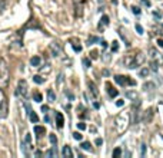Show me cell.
Wrapping results in <instances>:
<instances>
[{
  "instance_id": "6da1fadb",
  "label": "cell",
  "mask_w": 163,
  "mask_h": 158,
  "mask_svg": "<svg viewBox=\"0 0 163 158\" xmlns=\"http://www.w3.org/2000/svg\"><path fill=\"white\" fill-rule=\"evenodd\" d=\"M145 62V55L142 53V52H137V53H134V55H127L124 56L123 59V65L129 69H134V68L140 66L142 63Z\"/></svg>"
},
{
  "instance_id": "7a4b0ae2",
  "label": "cell",
  "mask_w": 163,
  "mask_h": 158,
  "mask_svg": "<svg viewBox=\"0 0 163 158\" xmlns=\"http://www.w3.org/2000/svg\"><path fill=\"white\" fill-rule=\"evenodd\" d=\"M9 78H10L9 65L3 58H0V88H6L7 86Z\"/></svg>"
},
{
  "instance_id": "3957f363",
  "label": "cell",
  "mask_w": 163,
  "mask_h": 158,
  "mask_svg": "<svg viewBox=\"0 0 163 158\" xmlns=\"http://www.w3.org/2000/svg\"><path fill=\"white\" fill-rule=\"evenodd\" d=\"M33 150V145H32V135L30 134H26L24 138L22 141V151L26 157H30V151Z\"/></svg>"
},
{
  "instance_id": "277c9868",
  "label": "cell",
  "mask_w": 163,
  "mask_h": 158,
  "mask_svg": "<svg viewBox=\"0 0 163 158\" xmlns=\"http://www.w3.org/2000/svg\"><path fill=\"white\" fill-rule=\"evenodd\" d=\"M115 81H116V83H119L120 86H126V85L134 86V85H136V81H133V79H130V78H127V76H123V75H116V76H115Z\"/></svg>"
},
{
  "instance_id": "5b68a950",
  "label": "cell",
  "mask_w": 163,
  "mask_h": 158,
  "mask_svg": "<svg viewBox=\"0 0 163 158\" xmlns=\"http://www.w3.org/2000/svg\"><path fill=\"white\" fill-rule=\"evenodd\" d=\"M16 95H17V96H23V98L27 96V82H26L24 79L19 81L17 88H16Z\"/></svg>"
},
{
  "instance_id": "8992f818",
  "label": "cell",
  "mask_w": 163,
  "mask_h": 158,
  "mask_svg": "<svg viewBox=\"0 0 163 158\" xmlns=\"http://www.w3.org/2000/svg\"><path fill=\"white\" fill-rule=\"evenodd\" d=\"M86 3V0H73V4H74V15L76 17H82L83 15V4Z\"/></svg>"
},
{
  "instance_id": "52a82bcc",
  "label": "cell",
  "mask_w": 163,
  "mask_h": 158,
  "mask_svg": "<svg viewBox=\"0 0 163 158\" xmlns=\"http://www.w3.org/2000/svg\"><path fill=\"white\" fill-rule=\"evenodd\" d=\"M153 114H155L153 108H149V109H146V112H143V115L140 117L142 122H145V124H149V122L153 119Z\"/></svg>"
},
{
  "instance_id": "ba28073f",
  "label": "cell",
  "mask_w": 163,
  "mask_h": 158,
  "mask_svg": "<svg viewBox=\"0 0 163 158\" xmlns=\"http://www.w3.org/2000/svg\"><path fill=\"white\" fill-rule=\"evenodd\" d=\"M7 112H9V107H7V99H3L0 102V119L7 117Z\"/></svg>"
},
{
  "instance_id": "9c48e42d",
  "label": "cell",
  "mask_w": 163,
  "mask_h": 158,
  "mask_svg": "<svg viewBox=\"0 0 163 158\" xmlns=\"http://www.w3.org/2000/svg\"><path fill=\"white\" fill-rule=\"evenodd\" d=\"M50 50H52V55L53 56H59L60 53H62V48H60V45H59L57 42L50 43Z\"/></svg>"
},
{
  "instance_id": "30bf717a",
  "label": "cell",
  "mask_w": 163,
  "mask_h": 158,
  "mask_svg": "<svg viewBox=\"0 0 163 158\" xmlns=\"http://www.w3.org/2000/svg\"><path fill=\"white\" fill-rule=\"evenodd\" d=\"M106 91H107V93H109V96H110V98H116V96L119 95V91H117V89H115L110 83H106Z\"/></svg>"
},
{
  "instance_id": "8fae6325",
  "label": "cell",
  "mask_w": 163,
  "mask_h": 158,
  "mask_svg": "<svg viewBox=\"0 0 163 158\" xmlns=\"http://www.w3.org/2000/svg\"><path fill=\"white\" fill-rule=\"evenodd\" d=\"M56 125H57V128H63V125H65V117L62 112H56Z\"/></svg>"
},
{
  "instance_id": "7c38bea8",
  "label": "cell",
  "mask_w": 163,
  "mask_h": 158,
  "mask_svg": "<svg viewBox=\"0 0 163 158\" xmlns=\"http://www.w3.org/2000/svg\"><path fill=\"white\" fill-rule=\"evenodd\" d=\"M109 23H110V19H109V16L107 15H103L102 16V20H100V23H99V30H103V26H107Z\"/></svg>"
},
{
  "instance_id": "4fadbf2b",
  "label": "cell",
  "mask_w": 163,
  "mask_h": 158,
  "mask_svg": "<svg viewBox=\"0 0 163 158\" xmlns=\"http://www.w3.org/2000/svg\"><path fill=\"white\" fill-rule=\"evenodd\" d=\"M34 134H36L37 138H42V136L46 134V128H44V127H39V125H36V127H34Z\"/></svg>"
},
{
  "instance_id": "5bb4252c",
  "label": "cell",
  "mask_w": 163,
  "mask_h": 158,
  "mask_svg": "<svg viewBox=\"0 0 163 158\" xmlns=\"http://www.w3.org/2000/svg\"><path fill=\"white\" fill-rule=\"evenodd\" d=\"M62 155H63V157H66V158H70V157H73V151L70 150V147H69V145H66V147H63Z\"/></svg>"
},
{
  "instance_id": "9a60e30c",
  "label": "cell",
  "mask_w": 163,
  "mask_h": 158,
  "mask_svg": "<svg viewBox=\"0 0 163 158\" xmlns=\"http://www.w3.org/2000/svg\"><path fill=\"white\" fill-rule=\"evenodd\" d=\"M40 63H42V59L39 58V56H33L32 59H30V65L32 66H40Z\"/></svg>"
},
{
  "instance_id": "2e32d148",
  "label": "cell",
  "mask_w": 163,
  "mask_h": 158,
  "mask_svg": "<svg viewBox=\"0 0 163 158\" xmlns=\"http://www.w3.org/2000/svg\"><path fill=\"white\" fill-rule=\"evenodd\" d=\"M27 114H29V119H30L32 122H34V124H36V122L39 121V117H37V114L34 112V111H32V109H30L29 112H27Z\"/></svg>"
},
{
  "instance_id": "e0dca14e",
  "label": "cell",
  "mask_w": 163,
  "mask_h": 158,
  "mask_svg": "<svg viewBox=\"0 0 163 158\" xmlns=\"http://www.w3.org/2000/svg\"><path fill=\"white\" fill-rule=\"evenodd\" d=\"M80 148H82V150H86V151H93V148H92V144L90 142H82L80 144Z\"/></svg>"
},
{
  "instance_id": "ac0fdd59",
  "label": "cell",
  "mask_w": 163,
  "mask_h": 158,
  "mask_svg": "<svg viewBox=\"0 0 163 158\" xmlns=\"http://www.w3.org/2000/svg\"><path fill=\"white\" fill-rule=\"evenodd\" d=\"M87 85H89V88H90L92 95H93V96H97V88L94 86V83H93V82H89Z\"/></svg>"
},
{
  "instance_id": "d6986e66",
  "label": "cell",
  "mask_w": 163,
  "mask_h": 158,
  "mask_svg": "<svg viewBox=\"0 0 163 158\" xmlns=\"http://www.w3.org/2000/svg\"><path fill=\"white\" fill-rule=\"evenodd\" d=\"M47 98H49V102H54V101H56V95H54V92L52 91V89L47 91Z\"/></svg>"
},
{
  "instance_id": "ffe728a7",
  "label": "cell",
  "mask_w": 163,
  "mask_h": 158,
  "mask_svg": "<svg viewBox=\"0 0 163 158\" xmlns=\"http://www.w3.org/2000/svg\"><path fill=\"white\" fill-rule=\"evenodd\" d=\"M56 154H57V151H56V147H53L52 150H49V151H46V152H44V155H46V157H54Z\"/></svg>"
},
{
  "instance_id": "44dd1931",
  "label": "cell",
  "mask_w": 163,
  "mask_h": 158,
  "mask_svg": "<svg viewBox=\"0 0 163 158\" xmlns=\"http://www.w3.org/2000/svg\"><path fill=\"white\" fill-rule=\"evenodd\" d=\"M113 158H119L120 155H122V148L120 147H117V148H115V151H113Z\"/></svg>"
},
{
  "instance_id": "7402d4cb",
  "label": "cell",
  "mask_w": 163,
  "mask_h": 158,
  "mask_svg": "<svg viewBox=\"0 0 163 158\" xmlns=\"http://www.w3.org/2000/svg\"><path fill=\"white\" fill-rule=\"evenodd\" d=\"M33 81L36 82V83H43V82H44V78H42L40 75H34V76H33Z\"/></svg>"
},
{
  "instance_id": "603a6c76",
  "label": "cell",
  "mask_w": 163,
  "mask_h": 158,
  "mask_svg": "<svg viewBox=\"0 0 163 158\" xmlns=\"http://www.w3.org/2000/svg\"><path fill=\"white\" fill-rule=\"evenodd\" d=\"M99 40H100V39H99V37H96V36H90V37H89V40H87V45H89V46H90V45L96 43V42H99Z\"/></svg>"
},
{
  "instance_id": "cb8c5ba5",
  "label": "cell",
  "mask_w": 163,
  "mask_h": 158,
  "mask_svg": "<svg viewBox=\"0 0 163 158\" xmlns=\"http://www.w3.org/2000/svg\"><path fill=\"white\" fill-rule=\"evenodd\" d=\"M152 88H155V83H152V82H149V83L143 85V89H145V91H150Z\"/></svg>"
},
{
  "instance_id": "d4e9b609",
  "label": "cell",
  "mask_w": 163,
  "mask_h": 158,
  "mask_svg": "<svg viewBox=\"0 0 163 158\" xmlns=\"http://www.w3.org/2000/svg\"><path fill=\"white\" fill-rule=\"evenodd\" d=\"M149 72H150V70H149L147 68H143V69H142L140 72H139V75H140V76H143V78H145V76H147V75H149Z\"/></svg>"
},
{
  "instance_id": "484cf974",
  "label": "cell",
  "mask_w": 163,
  "mask_h": 158,
  "mask_svg": "<svg viewBox=\"0 0 163 158\" xmlns=\"http://www.w3.org/2000/svg\"><path fill=\"white\" fill-rule=\"evenodd\" d=\"M33 98H34V101H36V102H42V99H43V98H42V95H40L39 92L33 93Z\"/></svg>"
},
{
  "instance_id": "4316f807",
  "label": "cell",
  "mask_w": 163,
  "mask_h": 158,
  "mask_svg": "<svg viewBox=\"0 0 163 158\" xmlns=\"http://www.w3.org/2000/svg\"><path fill=\"white\" fill-rule=\"evenodd\" d=\"M49 138H50V142L53 144V145H56V144H57V138H56V135H54V134H50V136H49Z\"/></svg>"
},
{
  "instance_id": "83f0119b",
  "label": "cell",
  "mask_w": 163,
  "mask_h": 158,
  "mask_svg": "<svg viewBox=\"0 0 163 158\" xmlns=\"http://www.w3.org/2000/svg\"><path fill=\"white\" fill-rule=\"evenodd\" d=\"M72 46H73V49H74L76 52H80V50H82V46H80V45H77L76 40H74V43L72 42Z\"/></svg>"
},
{
  "instance_id": "f1b7e54d",
  "label": "cell",
  "mask_w": 163,
  "mask_h": 158,
  "mask_svg": "<svg viewBox=\"0 0 163 158\" xmlns=\"http://www.w3.org/2000/svg\"><path fill=\"white\" fill-rule=\"evenodd\" d=\"M117 49H119V43L116 40L112 42V52H117Z\"/></svg>"
},
{
  "instance_id": "f546056e",
  "label": "cell",
  "mask_w": 163,
  "mask_h": 158,
  "mask_svg": "<svg viewBox=\"0 0 163 158\" xmlns=\"http://www.w3.org/2000/svg\"><path fill=\"white\" fill-rule=\"evenodd\" d=\"M140 155H142V157H145V155H146V145H145V144H142V145H140Z\"/></svg>"
},
{
  "instance_id": "4dcf8cb0",
  "label": "cell",
  "mask_w": 163,
  "mask_h": 158,
  "mask_svg": "<svg viewBox=\"0 0 163 158\" xmlns=\"http://www.w3.org/2000/svg\"><path fill=\"white\" fill-rule=\"evenodd\" d=\"M90 58L92 59H97L99 58V52L97 50H92L90 52Z\"/></svg>"
},
{
  "instance_id": "1f68e13d",
  "label": "cell",
  "mask_w": 163,
  "mask_h": 158,
  "mask_svg": "<svg viewBox=\"0 0 163 158\" xmlns=\"http://www.w3.org/2000/svg\"><path fill=\"white\" fill-rule=\"evenodd\" d=\"M83 65L86 68H90V59H89V58H83Z\"/></svg>"
},
{
  "instance_id": "d6a6232c",
  "label": "cell",
  "mask_w": 163,
  "mask_h": 158,
  "mask_svg": "<svg viewBox=\"0 0 163 158\" xmlns=\"http://www.w3.org/2000/svg\"><path fill=\"white\" fill-rule=\"evenodd\" d=\"M126 96H127V98H132V99H136V98H137V95H136L134 92H127Z\"/></svg>"
},
{
  "instance_id": "836d02e7",
  "label": "cell",
  "mask_w": 163,
  "mask_h": 158,
  "mask_svg": "<svg viewBox=\"0 0 163 158\" xmlns=\"http://www.w3.org/2000/svg\"><path fill=\"white\" fill-rule=\"evenodd\" d=\"M77 128H79L80 131H84V129H86V124H84V122H79V124H77Z\"/></svg>"
},
{
  "instance_id": "e575fe53",
  "label": "cell",
  "mask_w": 163,
  "mask_h": 158,
  "mask_svg": "<svg viewBox=\"0 0 163 158\" xmlns=\"http://www.w3.org/2000/svg\"><path fill=\"white\" fill-rule=\"evenodd\" d=\"M73 138L77 140V141H80V140H82V134H80V132H73Z\"/></svg>"
},
{
  "instance_id": "d590c367",
  "label": "cell",
  "mask_w": 163,
  "mask_h": 158,
  "mask_svg": "<svg viewBox=\"0 0 163 158\" xmlns=\"http://www.w3.org/2000/svg\"><path fill=\"white\" fill-rule=\"evenodd\" d=\"M132 12H133L134 15H140V9H139L137 6H133V7H132Z\"/></svg>"
},
{
  "instance_id": "8d00e7d4",
  "label": "cell",
  "mask_w": 163,
  "mask_h": 158,
  "mask_svg": "<svg viewBox=\"0 0 163 158\" xmlns=\"http://www.w3.org/2000/svg\"><path fill=\"white\" fill-rule=\"evenodd\" d=\"M136 30H137V33H140V35H143V32H145L140 25H136Z\"/></svg>"
},
{
  "instance_id": "74e56055",
  "label": "cell",
  "mask_w": 163,
  "mask_h": 158,
  "mask_svg": "<svg viewBox=\"0 0 163 158\" xmlns=\"http://www.w3.org/2000/svg\"><path fill=\"white\" fill-rule=\"evenodd\" d=\"M123 105H124V101H123V99L116 101V107H123Z\"/></svg>"
},
{
  "instance_id": "f35d334b",
  "label": "cell",
  "mask_w": 163,
  "mask_h": 158,
  "mask_svg": "<svg viewBox=\"0 0 163 158\" xmlns=\"http://www.w3.org/2000/svg\"><path fill=\"white\" fill-rule=\"evenodd\" d=\"M42 111H43L44 114H47V111H49V107H47V105H43V107H42Z\"/></svg>"
},
{
  "instance_id": "ab89813d",
  "label": "cell",
  "mask_w": 163,
  "mask_h": 158,
  "mask_svg": "<svg viewBox=\"0 0 163 158\" xmlns=\"http://www.w3.org/2000/svg\"><path fill=\"white\" fill-rule=\"evenodd\" d=\"M102 144H103V140H102V138H97V140H96V145H102Z\"/></svg>"
},
{
  "instance_id": "60d3db41",
  "label": "cell",
  "mask_w": 163,
  "mask_h": 158,
  "mask_svg": "<svg viewBox=\"0 0 163 158\" xmlns=\"http://www.w3.org/2000/svg\"><path fill=\"white\" fill-rule=\"evenodd\" d=\"M157 45L163 48V39H157Z\"/></svg>"
},
{
  "instance_id": "b9f144b4",
  "label": "cell",
  "mask_w": 163,
  "mask_h": 158,
  "mask_svg": "<svg viewBox=\"0 0 163 158\" xmlns=\"http://www.w3.org/2000/svg\"><path fill=\"white\" fill-rule=\"evenodd\" d=\"M102 46H103V48H107V42H102Z\"/></svg>"
},
{
  "instance_id": "7bdbcfd3",
  "label": "cell",
  "mask_w": 163,
  "mask_h": 158,
  "mask_svg": "<svg viewBox=\"0 0 163 158\" xmlns=\"http://www.w3.org/2000/svg\"><path fill=\"white\" fill-rule=\"evenodd\" d=\"M44 121H46V122H50V118H49V117L46 115V117H44Z\"/></svg>"
}]
</instances>
